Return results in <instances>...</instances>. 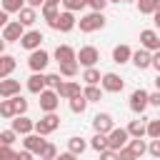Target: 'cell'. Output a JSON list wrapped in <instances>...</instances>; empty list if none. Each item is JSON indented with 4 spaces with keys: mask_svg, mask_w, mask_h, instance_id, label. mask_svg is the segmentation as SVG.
Masks as SVG:
<instances>
[{
    "mask_svg": "<svg viewBox=\"0 0 160 160\" xmlns=\"http://www.w3.org/2000/svg\"><path fill=\"white\" fill-rule=\"evenodd\" d=\"M82 95H85L90 102H100V100H102V88H98V85H85V88H82Z\"/></svg>",
    "mask_w": 160,
    "mask_h": 160,
    "instance_id": "28",
    "label": "cell"
},
{
    "mask_svg": "<svg viewBox=\"0 0 160 160\" xmlns=\"http://www.w3.org/2000/svg\"><path fill=\"white\" fill-rule=\"evenodd\" d=\"M155 88L160 90V72H158V78H155Z\"/></svg>",
    "mask_w": 160,
    "mask_h": 160,
    "instance_id": "55",
    "label": "cell"
},
{
    "mask_svg": "<svg viewBox=\"0 0 160 160\" xmlns=\"http://www.w3.org/2000/svg\"><path fill=\"white\" fill-rule=\"evenodd\" d=\"M132 60V50H130V45H115L112 48V62H118V65H125V62H130Z\"/></svg>",
    "mask_w": 160,
    "mask_h": 160,
    "instance_id": "18",
    "label": "cell"
},
{
    "mask_svg": "<svg viewBox=\"0 0 160 160\" xmlns=\"http://www.w3.org/2000/svg\"><path fill=\"white\" fill-rule=\"evenodd\" d=\"M150 105H152V108H160V90L150 92Z\"/></svg>",
    "mask_w": 160,
    "mask_h": 160,
    "instance_id": "47",
    "label": "cell"
},
{
    "mask_svg": "<svg viewBox=\"0 0 160 160\" xmlns=\"http://www.w3.org/2000/svg\"><path fill=\"white\" fill-rule=\"evenodd\" d=\"M78 25H80V30H82V32L102 30V28H105V15H102V12H98V10H92V12L82 15V18L78 20Z\"/></svg>",
    "mask_w": 160,
    "mask_h": 160,
    "instance_id": "1",
    "label": "cell"
},
{
    "mask_svg": "<svg viewBox=\"0 0 160 160\" xmlns=\"http://www.w3.org/2000/svg\"><path fill=\"white\" fill-rule=\"evenodd\" d=\"M55 158H58V148L52 142H48L42 148V152H40V160H55Z\"/></svg>",
    "mask_w": 160,
    "mask_h": 160,
    "instance_id": "38",
    "label": "cell"
},
{
    "mask_svg": "<svg viewBox=\"0 0 160 160\" xmlns=\"http://www.w3.org/2000/svg\"><path fill=\"white\" fill-rule=\"evenodd\" d=\"M122 2H135V0H122Z\"/></svg>",
    "mask_w": 160,
    "mask_h": 160,
    "instance_id": "57",
    "label": "cell"
},
{
    "mask_svg": "<svg viewBox=\"0 0 160 160\" xmlns=\"http://www.w3.org/2000/svg\"><path fill=\"white\" fill-rule=\"evenodd\" d=\"M12 70H15V58H12V55H2V58H0V80L10 78Z\"/></svg>",
    "mask_w": 160,
    "mask_h": 160,
    "instance_id": "23",
    "label": "cell"
},
{
    "mask_svg": "<svg viewBox=\"0 0 160 160\" xmlns=\"http://www.w3.org/2000/svg\"><path fill=\"white\" fill-rule=\"evenodd\" d=\"M88 102H90V100H88L85 95H78V98H72V100H70V110H72L75 115H82V112H85V108H88Z\"/></svg>",
    "mask_w": 160,
    "mask_h": 160,
    "instance_id": "31",
    "label": "cell"
},
{
    "mask_svg": "<svg viewBox=\"0 0 160 160\" xmlns=\"http://www.w3.org/2000/svg\"><path fill=\"white\" fill-rule=\"evenodd\" d=\"M132 65H135L138 70H148V68H152V52L145 50V48L135 50V52H132Z\"/></svg>",
    "mask_w": 160,
    "mask_h": 160,
    "instance_id": "15",
    "label": "cell"
},
{
    "mask_svg": "<svg viewBox=\"0 0 160 160\" xmlns=\"http://www.w3.org/2000/svg\"><path fill=\"white\" fill-rule=\"evenodd\" d=\"M10 100H12L15 115H25V112H28V100H25L22 95H15V98H10Z\"/></svg>",
    "mask_w": 160,
    "mask_h": 160,
    "instance_id": "36",
    "label": "cell"
},
{
    "mask_svg": "<svg viewBox=\"0 0 160 160\" xmlns=\"http://www.w3.org/2000/svg\"><path fill=\"white\" fill-rule=\"evenodd\" d=\"M28 5L38 10V8H42V5H45V0H28Z\"/></svg>",
    "mask_w": 160,
    "mask_h": 160,
    "instance_id": "51",
    "label": "cell"
},
{
    "mask_svg": "<svg viewBox=\"0 0 160 160\" xmlns=\"http://www.w3.org/2000/svg\"><path fill=\"white\" fill-rule=\"evenodd\" d=\"M60 82H62V75H60V72H50V75H45V85H48V88L58 90Z\"/></svg>",
    "mask_w": 160,
    "mask_h": 160,
    "instance_id": "41",
    "label": "cell"
},
{
    "mask_svg": "<svg viewBox=\"0 0 160 160\" xmlns=\"http://www.w3.org/2000/svg\"><path fill=\"white\" fill-rule=\"evenodd\" d=\"M18 20H20V22H22L25 28H28V25H32V22L38 20V12H35V8H30V5H25V8H22V10L18 12Z\"/></svg>",
    "mask_w": 160,
    "mask_h": 160,
    "instance_id": "25",
    "label": "cell"
},
{
    "mask_svg": "<svg viewBox=\"0 0 160 160\" xmlns=\"http://www.w3.org/2000/svg\"><path fill=\"white\" fill-rule=\"evenodd\" d=\"M112 128H115V120H112L110 112H98V115L92 118V130H95V132H105V135H108Z\"/></svg>",
    "mask_w": 160,
    "mask_h": 160,
    "instance_id": "13",
    "label": "cell"
},
{
    "mask_svg": "<svg viewBox=\"0 0 160 160\" xmlns=\"http://www.w3.org/2000/svg\"><path fill=\"white\" fill-rule=\"evenodd\" d=\"M58 128H60V118L55 112H45V118H40L35 122V132H40V135H50Z\"/></svg>",
    "mask_w": 160,
    "mask_h": 160,
    "instance_id": "6",
    "label": "cell"
},
{
    "mask_svg": "<svg viewBox=\"0 0 160 160\" xmlns=\"http://www.w3.org/2000/svg\"><path fill=\"white\" fill-rule=\"evenodd\" d=\"M0 115H2L5 120H12V118H15V108H12V100H10V98L0 100Z\"/></svg>",
    "mask_w": 160,
    "mask_h": 160,
    "instance_id": "32",
    "label": "cell"
},
{
    "mask_svg": "<svg viewBox=\"0 0 160 160\" xmlns=\"http://www.w3.org/2000/svg\"><path fill=\"white\" fill-rule=\"evenodd\" d=\"M128 142H130L128 128H112V130L108 132V145H110V150H122Z\"/></svg>",
    "mask_w": 160,
    "mask_h": 160,
    "instance_id": "2",
    "label": "cell"
},
{
    "mask_svg": "<svg viewBox=\"0 0 160 160\" xmlns=\"http://www.w3.org/2000/svg\"><path fill=\"white\" fill-rule=\"evenodd\" d=\"M25 2L28 0H2V10L5 12H20L25 8Z\"/></svg>",
    "mask_w": 160,
    "mask_h": 160,
    "instance_id": "35",
    "label": "cell"
},
{
    "mask_svg": "<svg viewBox=\"0 0 160 160\" xmlns=\"http://www.w3.org/2000/svg\"><path fill=\"white\" fill-rule=\"evenodd\" d=\"M128 145H130V150H132L138 158H142V155L148 152V145H145V140H142V138H132Z\"/></svg>",
    "mask_w": 160,
    "mask_h": 160,
    "instance_id": "33",
    "label": "cell"
},
{
    "mask_svg": "<svg viewBox=\"0 0 160 160\" xmlns=\"http://www.w3.org/2000/svg\"><path fill=\"white\" fill-rule=\"evenodd\" d=\"M40 10H42V18L48 20V25L55 30V28H58V18H60V12H58V5H50V2H45Z\"/></svg>",
    "mask_w": 160,
    "mask_h": 160,
    "instance_id": "22",
    "label": "cell"
},
{
    "mask_svg": "<svg viewBox=\"0 0 160 160\" xmlns=\"http://www.w3.org/2000/svg\"><path fill=\"white\" fill-rule=\"evenodd\" d=\"M75 25H78L75 15H72L70 10H62V12H60V18H58V28H55V30H60V32H70Z\"/></svg>",
    "mask_w": 160,
    "mask_h": 160,
    "instance_id": "19",
    "label": "cell"
},
{
    "mask_svg": "<svg viewBox=\"0 0 160 160\" xmlns=\"http://www.w3.org/2000/svg\"><path fill=\"white\" fill-rule=\"evenodd\" d=\"M85 5H88L85 0H62V8L70 10V12H78V10H82Z\"/></svg>",
    "mask_w": 160,
    "mask_h": 160,
    "instance_id": "40",
    "label": "cell"
},
{
    "mask_svg": "<svg viewBox=\"0 0 160 160\" xmlns=\"http://www.w3.org/2000/svg\"><path fill=\"white\" fill-rule=\"evenodd\" d=\"M38 102H40V110H42V112H55L58 105H60V95H58V90H52V88L48 90V88H45V90L40 92V100H38Z\"/></svg>",
    "mask_w": 160,
    "mask_h": 160,
    "instance_id": "4",
    "label": "cell"
},
{
    "mask_svg": "<svg viewBox=\"0 0 160 160\" xmlns=\"http://www.w3.org/2000/svg\"><path fill=\"white\" fill-rule=\"evenodd\" d=\"M42 40H45V38H42V32H40V30H28V32L20 38V48H25V50H30V52H32V50H38V48H40V42H42Z\"/></svg>",
    "mask_w": 160,
    "mask_h": 160,
    "instance_id": "14",
    "label": "cell"
},
{
    "mask_svg": "<svg viewBox=\"0 0 160 160\" xmlns=\"http://www.w3.org/2000/svg\"><path fill=\"white\" fill-rule=\"evenodd\" d=\"M85 2H88V5L92 8V10H98V12H102V10L108 8V2H110V0H85Z\"/></svg>",
    "mask_w": 160,
    "mask_h": 160,
    "instance_id": "45",
    "label": "cell"
},
{
    "mask_svg": "<svg viewBox=\"0 0 160 160\" xmlns=\"http://www.w3.org/2000/svg\"><path fill=\"white\" fill-rule=\"evenodd\" d=\"M15 138H18V132H15L12 128H8V130H2V132H0V145H12V142H15Z\"/></svg>",
    "mask_w": 160,
    "mask_h": 160,
    "instance_id": "37",
    "label": "cell"
},
{
    "mask_svg": "<svg viewBox=\"0 0 160 160\" xmlns=\"http://www.w3.org/2000/svg\"><path fill=\"white\" fill-rule=\"evenodd\" d=\"M32 155H35V152H30V150H20V152L15 155V160H32Z\"/></svg>",
    "mask_w": 160,
    "mask_h": 160,
    "instance_id": "48",
    "label": "cell"
},
{
    "mask_svg": "<svg viewBox=\"0 0 160 160\" xmlns=\"http://www.w3.org/2000/svg\"><path fill=\"white\" fill-rule=\"evenodd\" d=\"M28 30H25V25L20 22V20H10L5 28H2V40L5 42H20V38L25 35Z\"/></svg>",
    "mask_w": 160,
    "mask_h": 160,
    "instance_id": "3",
    "label": "cell"
},
{
    "mask_svg": "<svg viewBox=\"0 0 160 160\" xmlns=\"http://www.w3.org/2000/svg\"><path fill=\"white\" fill-rule=\"evenodd\" d=\"M58 95H60L62 100H72V98L82 95V90H80V82H75V80H62V82L58 85Z\"/></svg>",
    "mask_w": 160,
    "mask_h": 160,
    "instance_id": "12",
    "label": "cell"
},
{
    "mask_svg": "<svg viewBox=\"0 0 160 160\" xmlns=\"http://www.w3.org/2000/svg\"><path fill=\"white\" fill-rule=\"evenodd\" d=\"M138 10L140 15H152L158 10V0H138Z\"/></svg>",
    "mask_w": 160,
    "mask_h": 160,
    "instance_id": "34",
    "label": "cell"
},
{
    "mask_svg": "<svg viewBox=\"0 0 160 160\" xmlns=\"http://www.w3.org/2000/svg\"><path fill=\"white\" fill-rule=\"evenodd\" d=\"M15 150L10 148V145H0V160H15Z\"/></svg>",
    "mask_w": 160,
    "mask_h": 160,
    "instance_id": "42",
    "label": "cell"
},
{
    "mask_svg": "<svg viewBox=\"0 0 160 160\" xmlns=\"http://www.w3.org/2000/svg\"><path fill=\"white\" fill-rule=\"evenodd\" d=\"M98 60H100L98 48H92V45H82V48L78 50V62H80L82 68H95Z\"/></svg>",
    "mask_w": 160,
    "mask_h": 160,
    "instance_id": "7",
    "label": "cell"
},
{
    "mask_svg": "<svg viewBox=\"0 0 160 160\" xmlns=\"http://www.w3.org/2000/svg\"><path fill=\"white\" fill-rule=\"evenodd\" d=\"M150 105V92L148 90H142V88H138V90H132V95H130V110L132 112H145V108Z\"/></svg>",
    "mask_w": 160,
    "mask_h": 160,
    "instance_id": "5",
    "label": "cell"
},
{
    "mask_svg": "<svg viewBox=\"0 0 160 160\" xmlns=\"http://www.w3.org/2000/svg\"><path fill=\"white\" fill-rule=\"evenodd\" d=\"M148 152H150L152 158H158V160H160V138L150 140V145H148Z\"/></svg>",
    "mask_w": 160,
    "mask_h": 160,
    "instance_id": "43",
    "label": "cell"
},
{
    "mask_svg": "<svg viewBox=\"0 0 160 160\" xmlns=\"http://www.w3.org/2000/svg\"><path fill=\"white\" fill-rule=\"evenodd\" d=\"M20 95V80H12V78H5L0 80V98H15Z\"/></svg>",
    "mask_w": 160,
    "mask_h": 160,
    "instance_id": "16",
    "label": "cell"
},
{
    "mask_svg": "<svg viewBox=\"0 0 160 160\" xmlns=\"http://www.w3.org/2000/svg\"><path fill=\"white\" fill-rule=\"evenodd\" d=\"M148 138H160V118H155V120H148Z\"/></svg>",
    "mask_w": 160,
    "mask_h": 160,
    "instance_id": "39",
    "label": "cell"
},
{
    "mask_svg": "<svg viewBox=\"0 0 160 160\" xmlns=\"http://www.w3.org/2000/svg\"><path fill=\"white\" fill-rule=\"evenodd\" d=\"M100 160H120V152L108 148V150H102V152H100Z\"/></svg>",
    "mask_w": 160,
    "mask_h": 160,
    "instance_id": "46",
    "label": "cell"
},
{
    "mask_svg": "<svg viewBox=\"0 0 160 160\" xmlns=\"http://www.w3.org/2000/svg\"><path fill=\"white\" fill-rule=\"evenodd\" d=\"M45 2H50V5H60L62 0H45Z\"/></svg>",
    "mask_w": 160,
    "mask_h": 160,
    "instance_id": "54",
    "label": "cell"
},
{
    "mask_svg": "<svg viewBox=\"0 0 160 160\" xmlns=\"http://www.w3.org/2000/svg\"><path fill=\"white\" fill-rule=\"evenodd\" d=\"M45 88H48V85H45V75H42V72H32V75L28 78V92L40 95Z\"/></svg>",
    "mask_w": 160,
    "mask_h": 160,
    "instance_id": "20",
    "label": "cell"
},
{
    "mask_svg": "<svg viewBox=\"0 0 160 160\" xmlns=\"http://www.w3.org/2000/svg\"><path fill=\"white\" fill-rule=\"evenodd\" d=\"M118 152H120V160H140V158L130 150V145H125V148H122V150H118Z\"/></svg>",
    "mask_w": 160,
    "mask_h": 160,
    "instance_id": "44",
    "label": "cell"
},
{
    "mask_svg": "<svg viewBox=\"0 0 160 160\" xmlns=\"http://www.w3.org/2000/svg\"><path fill=\"white\" fill-rule=\"evenodd\" d=\"M140 45L145 50H150V52H158L160 50V35H158V30H152V28L140 30Z\"/></svg>",
    "mask_w": 160,
    "mask_h": 160,
    "instance_id": "10",
    "label": "cell"
},
{
    "mask_svg": "<svg viewBox=\"0 0 160 160\" xmlns=\"http://www.w3.org/2000/svg\"><path fill=\"white\" fill-rule=\"evenodd\" d=\"M12 130H15L18 135H30V132L35 130V122H32L30 118H25V115H15V118H12Z\"/></svg>",
    "mask_w": 160,
    "mask_h": 160,
    "instance_id": "17",
    "label": "cell"
},
{
    "mask_svg": "<svg viewBox=\"0 0 160 160\" xmlns=\"http://www.w3.org/2000/svg\"><path fill=\"white\" fill-rule=\"evenodd\" d=\"M110 2H122V0H110Z\"/></svg>",
    "mask_w": 160,
    "mask_h": 160,
    "instance_id": "56",
    "label": "cell"
},
{
    "mask_svg": "<svg viewBox=\"0 0 160 160\" xmlns=\"http://www.w3.org/2000/svg\"><path fill=\"white\" fill-rule=\"evenodd\" d=\"M55 160H78V155H75V152H70V150H68V152H60V155H58V158H55Z\"/></svg>",
    "mask_w": 160,
    "mask_h": 160,
    "instance_id": "49",
    "label": "cell"
},
{
    "mask_svg": "<svg viewBox=\"0 0 160 160\" xmlns=\"http://www.w3.org/2000/svg\"><path fill=\"white\" fill-rule=\"evenodd\" d=\"M48 62H50V55H48L42 48L32 50V52H30V58H28V65H30V70H32V72H42V70L48 68Z\"/></svg>",
    "mask_w": 160,
    "mask_h": 160,
    "instance_id": "8",
    "label": "cell"
},
{
    "mask_svg": "<svg viewBox=\"0 0 160 160\" xmlns=\"http://www.w3.org/2000/svg\"><path fill=\"white\" fill-rule=\"evenodd\" d=\"M78 68H80V62H78V60L60 62V75H62V78H75V75H78Z\"/></svg>",
    "mask_w": 160,
    "mask_h": 160,
    "instance_id": "30",
    "label": "cell"
},
{
    "mask_svg": "<svg viewBox=\"0 0 160 160\" xmlns=\"http://www.w3.org/2000/svg\"><path fill=\"white\" fill-rule=\"evenodd\" d=\"M152 68L160 72V50H158V52H152Z\"/></svg>",
    "mask_w": 160,
    "mask_h": 160,
    "instance_id": "50",
    "label": "cell"
},
{
    "mask_svg": "<svg viewBox=\"0 0 160 160\" xmlns=\"http://www.w3.org/2000/svg\"><path fill=\"white\" fill-rule=\"evenodd\" d=\"M100 85H102V90H105V92H120V90L125 88V80H122L118 72H105Z\"/></svg>",
    "mask_w": 160,
    "mask_h": 160,
    "instance_id": "11",
    "label": "cell"
},
{
    "mask_svg": "<svg viewBox=\"0 0 160 160\" xmlns=\"http://www.w3.org/2000/svg\"><path fill=\"white\" fill-rule=\"evenodd\" d=\"M55 60H58V62L78 60V50H75V48H70V45H58V48H55Z\"/></svg>",
    "mask_w": 160,
    "mask_h": 160,
    "instance_id": "21",
    "label": "cell"
},
{
    "mask_svg": "<svg viewBox=\"0 0 160 160\" xmlns=\"http://www.w3.org/2000/svg\"><path fill=\"white\" fill-rule=\"evenodd\" d=\"M8 15H10V12H5V10H2V12H0V25H2V28H5V25H8V22H10V20H8Z\"/></svg>",
    "mask_w": 160,
    "mask_h": 160,
    "instance_id": "52",
    "label": "cell"
},
{
    "mask_svg": "<svg viewBox=\"0 0 160 160\" xmlns=\"http://www.w3.org/2000/svg\"><path fill=\"white\" fill-rule=\"evenodd\" d=\"M45 135H40V132H30V135H22V148L25 150H30V152H35V155H40L42 152V148L48 145V140H42Z\"/></svg>",
    "mask_w": 160,
    "mask_h": 160,
    "instance_id": "9",
    "label": "cell"
},
{
    "mask_svg": "<svg viewBox=\"0 0 160 160\" xmlns=\"http://www.w3.org/2000/svg\"><path fill=\"white\" fill-rule=\"evenodd\" d=\"M90 148H92L98 155H100L102 150H108V148H110V145H108V135H105V132H95L92 140H90Z\"/></svg>",
    "mask_w": 160,
    "mask_h": 160,
    "instance_id": "26",
    "label": "cell"
},
{
    "mask_svg": "<svg viewBox=\"0 0 160 160\" xmlns=\"http://www.w3.org/2000/svg\"><path fill=\"white\" fill-rule=\"evenodd\" d=\"M85 148H88V142H85L80 135H75V138H70V140H68V150H70V152H75V155H82V152H85Z\"/></svg>",
    "mask_w": 160,
    "mask_h": 160,
    "instance_id": "29",
    "label": "cell"
},
{
    "mask_svg": "<svg viewBox=\"0 0 160 160\" xmlns=\"http://www.w3.org/2000/svg\"><path fill=\"white\" fill-rule=\"evenodd\" d=\"M128 132H130V138H142V135H148V122L145 120H130Z\"/></svg>",
    "mask_w": 160,
    "mask_h": 160,
    "instance_id": "24",
    "label": "cell"
},
{
    "mask_svg": "<svg viewBox=\"0 0 160 160\" xmlns=\"http://www.w3.org/2000/svg\"><path fill=\"white\" fill-rule=\"evenodd\" d=\"M152 22H155V28L160 30V10H155V12H152Z\"/></svg>",
    "mask_w": 160,
    "mask_h": 160,
    "instance_id": "53",
    "label": "cell"
},
{
    "mask_svg": "<svg viewBox=\"0 0 160 160\" xmlns=\"http://www.w3.org/2000/svg\"><path fill=\"white\" fill-rule=\"evenodd\" d=\"M82 80H85V85H98V82H102V75H100L98 68H85Z\"/></svg>",
    "mask_w": 160,
    "mask_h": 160,
    "instance_id": "27",
    "label": "cell"
}]
</instances>
